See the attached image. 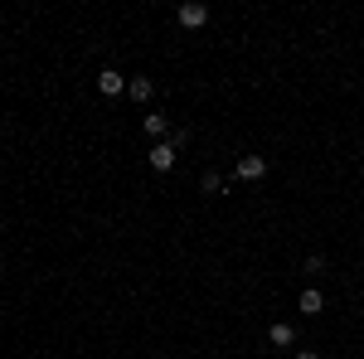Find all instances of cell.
<instances>
[{"instance_id": "cell-9", "label": "cell", "mask_w": 364, "mask_h": 359, "mask_svg": "<svg viewBox=\"0 0 364 359\" xmlns=\"http://www.w3.org/2000/svg\"><path fill=\"white\" fill-rule=\"evenodd\" d=\"M199 190H204V194H224V175L204 170V175H199Z\"/></svg>"}, {"instance_id": "cell-5", "label": "cell", "mask_w": 364, "mask_h": 359, "mask_svg": "<svg viewBox=\"0 0 364 359\" xmlns=\"http://www.w3.org/2000/svg\"><path fill=\"white\" fill-rule=\"evenodd\" d=\"M127 92H132V102H151L156 97V83L151 78H127Z\"/></svg>"}, {"instance_id": "cell-4", "label": "cell", "mask_w": 364, "mask_h": 359, "mask_svg": "<svg viewBox=\"0 0 364 359\" xmlns=\"http://www.w3.org/2000/svg\"><path fill=\"white\" fill-rule=\"evenodd\" d=\"M204 20H209V5H195V0L180 5V25H185V29H199Z\"/></svg>"}, {"instance_id": "cell-2", "label": "cell", "mask_w": 364, "mask_h": 359, "mask_svg": "<svg viewBox=\"0 0 364 359\" xmlns=\"http://www.w3.org/2000/svg\"><path fill=\"white\" fill-rule=\"evenodd\" d=\"M146 161H151V170H161V175H166V170H175V161H180V151H175L170 141H156Z\"/></svg>"}, {"instance_id": "cell-1", "label": "cell", "mask_w": 364, "mask_h": 359, "mask_svg": "<svg viewBox=\"0 0 364 359\" xmlns=\"http://www.w3.org/2000/svg\"><path fill=\"white\" fill-rule=\"evenodd\" d=\"M233 175H238L243 185H257V180L267 175V156H238V166H233Z\"/></svg>"}, {"instance_id": "cell-10", "label": "cell", "mask_w": 364, "mask_h": 359, "mask_svg": "<svg viewBox=\"0 0 364 359\" xmlns=\"http://www.w3.org/2000/svg\"><path fill=\"white\" fill-rule=\"evenodd\" d=\"M296 359H321V355H316V350H301V355H296Z\"/></svg>"}, {"instance_id": "cell-7", "label": "cell", "mask_w": 364, "mask_h": 359, "mask_svg": "<svg viewBox=\"0 0 364 359\" xmlns=\"http://www.w3.org/2000/svg\"><path fill=\"white\" fill-rule=\"evenodd\" d=\"M267 340H272V345H296V326H287V321H277V326L267 331Z\"/></svg>"}, {"instance_id": "cell-8", "label": "cell", "mask_w": 364, "mask_h": 359, "mask_svg": "<svg viewBox=\"0 0 364 359\" xmlns=\"http://www.w3.org/2000/svg\"><path fill=\"white\" fill-rule=\"evenodd\" d=\"M146 132H151V136H170V117L166 112H151V117H146Z\"/></svg>"}, {"instance_id": "cell-6", "label": "cell", "mask_w": 364, "mask_h": 359, "mask_svg": "<svg viewBox=\"0 0 364 359\" xmlns=\"http://www.w3.org/2000/svg\"><path fill=\"white\" fill-rule=\"evenodd\" d=\"M301 311H306V316H321V311H326V296H321V291H316V286H311V291H301Z\"/></svg>"}, {"instance_id": "cell-3", "label": "cell", "mask_w": 364, "mask_h": 359, "mask_svg": "<svg viewBox=\"0 0 364 359\" xmlns=\"http://www.w3.org/2000/svg\"><path fill=\"white\" fill-rule=\"evenodd\" d=\"M97 92H102V97H117V92H127V78H122L117 68H102V73H97Z\"/></svg>"}]
</instances>
